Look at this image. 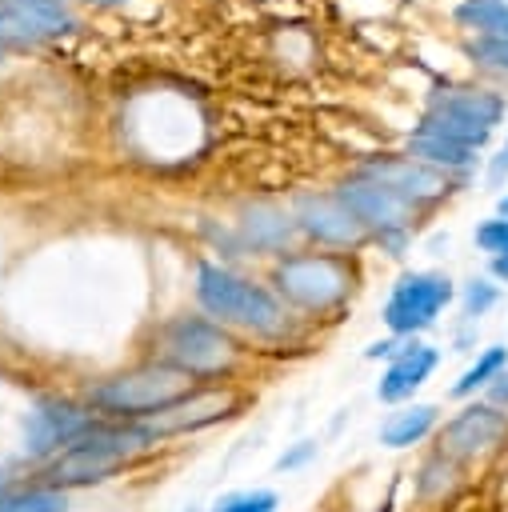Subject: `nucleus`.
Masks as SVG:
<instances>
[{
    "instance_id": "12",
    "label": "nucleus",
    "mask_w": 508,
    "mask_h": 512,
    "mask_svg": "<svg viewBox=\"0 0 508 512\" xmlns=\"http://www.w3.org/2000/svg\"><path fill=\"white\" fill-rule=\"evenodd\" d=\"M72 16L56 0H0V44L64 32Z\"/></svg>"
},
{
    "instance_id": "10",
    "label": "nucleus",
    "mask_w": 508,
    "mask_h": 512,
    "mask_svg": "<svg viewBox=\"0 0 508 512\" xmlns=\"http://www.w3.org/2000/svg\"><path fill=\"white\" fill-rule=\"evenodd\" d=\"M360 176L384 184L388 192H396L404 204H428V200H440L448 192V176L412 160V156H384V160H368L360 168Z\"/></svg>"
},
{
    "instance_id": "20",
    "label": "nucleus",
    "mask_w": 508,
    "mask_h": 512,
    "mask_svg": "<svg viewBox=\"0 0 508 512\" xmlns=\"http://www.w3.org/2000/svg\"><path fill=\"white\" fill-rule=\"evenodd\" d=\"M280 496L268 488H252V492H228L212 504V512H276Z\"/></svg>"
},
{
    "instance_id": "6",
    "label": "nucleus",
    "mask_w": 508,
    "mask_h": 512,
    "mask_svg": "<svg viewBox=\"0 0 508 512\" xmlns=\"http://www.w3.org/2000/svg\"><path fill=\"white\" fill-rule=\"evenodd\" d=\"M276 288L284 292V300L320 312V308H332L336 300L348 296L352 276L332 256H288L276 268Z\"/></svg>"
},
{
    "instance_id": "15",
    "label": "nucleus",
    "mask_w": 508,
    "mask_h": 512,
    "mask_svg": "<svg viewBox=\"0 0 508 512\" xmlns=\"http://www.w3.org/2000/svg\"><path fill=\"white\" fill-rule=\"evenodd\" d=\"M428 112H448V116H460V120H472L488 132H496V124L504 120V96L492 92V88H440L432 100H428Z\"/></svg>"
},
{
    "instance_id": "25",
    "label": "nucleus",
    "mask_w": 508,
    "mask_h": 512,
    "mask_svg": "<svg viewBox=\"0 0 508 512\" xmlns=\"http://www.w3.org/2000/svg\"><path fill=\"white\" fill-rule=\"evenodd\" d=\"M488 404H496V408H508V368L488 384Z\"/></svg>"
},
{
    "instance_id": "29",
    "label": "nucleus",
    "mask_w": 508,
    "mask_h": 512,
    "mask_svg": "<svg viewBox=\"0 0 508 512\" xmlns=\"http://www.w3.org/2000/svg\"><path fill=\"white\" fill-rule=\"evenodd\" d=\"M496 216H508V192L496 200Z\"/></svg>"
},
{
    "instance_id": "19",
    "label": "nucleus",
    "mask_w": 508,
    "mask_h": 512,
    "mask_svg": "<svg viewBox=\"0 0 508 512\" xmlns=\"http://www.w3.org/2000/svg\"><path fill=\"white\" fill-rule=\"evenodd\" d=\"M504 368H508V348H504V344L484 348V352H480V356H476V360H472V364L460 372V380L452 384V396H456V400L476 396V392H480V388H488V384H492V380H496Z\"/></svg>"
},
{
    "instance_id": "13",
    "label": "nucleus",
    "mask_w": 508,
    "mask_h": 512,
    "mask_svg": "<svg viewBox=\"0 0 508 512\" xmlns=\"http://www.w3.org/2000/svg\"><path fill=\"white\" fill-rule=\"evenodd\" d=\"M440 364V352L432 344H420V340H404V348L392 356V364L384 368L380 384H376V396L384 404H400L408 400Z\"/></svg>"
},
{
    "instance_id": "21",
    "label": "nucleus",
    "mask_w": 508,
    "mask_h": 512,
    "mask_svg": "<svg viewBox=\"0 0 508 512\" xmlns=\"http://www.w3.org/2000/svg\"><path fill=\"white\" fill-rule=\"evenodd\" d=\"M496 300H500V284L488 280V276H472V280L464 284V292H460V304H464V316H468V320L484 316Z\"/></svg>"
},
{
    "instance_id": "7",
    "label": "nucleus",
    "mask_w": 508,
    "mask_h": 512,
    "mask_svg": "<svg viewBox=\"0 0 508 512\" xmlns=\"http://www.w3.org/2000/svg\"><path fill=\"white\" fill-rule=\"evenodd\" d=\"M508 436V412L488 404V400H472L468 408H460L444 428H440V456L460 464V460H476L480 452H488L492 444H500Z\"/></svg>"
},
{
    "instance_id": "24",
    "label": "nucleus",
    "mask_w": 508,
    "mask_h": 512,
    "mask_svg": "<svg viewBox=\"0 0 508 512\" xmlns=\"http://www.w3.org/2000/svg\"><path fill=\"white\" fill-rule=\"evenodd\" d=\"M476 248L496 256H508V216H492L484 224H476Z\"/></svg>"
},
{
    "instance_id": "3",
    "label": "nucleus",
    "mask_w": 508,
    "mask_h": 512,
    "mask_svg": "<svg viewBox=\"0 0 508 512\" xmlns=\"http://www.w3.org/2000/svg\"><path fill=\"white\" fill-rule=\"evenodd\" d=\"M196 300L220 324H236V328H248V332H276L284 324L280 304L268 288H260V284H252V280H244L228 268H216V264H200Z\"/></svg>"
},
{
    "instance_id": "9",
    "label": "nucleus",
    "mask_w": 508,
    "mask_h": 512,
    "mask_svg": "<svg viewBox=\"0 0 508 512\" xmlns=\"http://www.w3.org/2000/svg\"><path fill=\"white\" fill-rule=\"evenodd\" d=\"M232 408H236V396L212 388V392H188V396H180L176 404H168V408H160V412H152V416H144V420H132V424H140V432H144L148 444H152V440H160V436H180V432L216 424V420L232 416Z\"/></svg>"
},
{
    "instance_id": "1",
    "label": "nucleus",
    "mask_w": 508,
    "mask_h": 512,
    "mask_svg": "<svg viewBox=\"0 0 508 512\" xmlns=\"http://www.w3.org/2000/svg\"><path fill=\"white\" fill-rule=\"evenodd\" d=\"M148 436L140 424H92L80 440H72L64 452H56L44 468V488H72V484H92L112 476L136 448H144Z\"/></svg>"
},
{
    "instance_id": "28",
    "label": "nucleus",
    "mask_w": 508,
    "mask_h": 512,
    "mask_svg": "<svg viewBox=\"0 0 508 512\" xmlns=\"http://www.w3.org/2000/svg\"><path fill=\"white\" fill-rule=\"evenodd\" d=\"M492 280L508 284V256H496V260H492Z\"/></svg>"
},
{
    "instance_id": "14",
    "label": "nucleus",
    "mask_w": 508,
    "mask_h": 512,
    "mask_svg": "<svg viewBox=\"0 0 508 512\" xmlns=\"http://www.w3.org/2000/svg\"><path fill=\"white\" fill-rule=\"evenodd\" d=\"M296 224L324 244H356L364 236V224L344 208L340 196H304L296 204Z\"/></svg>"
},
{
    "instance_id": "18",
    "label": "nucleus",
    "mask_w": 508,
    "mask_h": 512,
    "mask_svg": "<svg viewBox=\"0 0 508 512\" xmlns=\"http://www.w3.org/2000/svg\"><path fill=\"white\" fill-rule=\"evenodd\" d=\"M452 24L468 36H508V0H460Z\"/></svg>"
},
{
    "instance_id": "2",
    "label": "nucleus",
    "mask_w": 508,
    "mask_h": 512,
    "mask_svg": "<svg viewBox=\"0 0 508 512\" xmlns=\"http://www.w3.org/2000/svg\"><path fill=\"white\" fill-rule=\"evenodd\" d=\"M192 392V376L172 368V364H144V368H132V372H120L112 380H100L88 400L92 408H100L104 416H116V420H144L168 404H176L180 396Z\"/></svg>"
},
{
    "instance_id": "31",
    "label": "nucleus",
    "mask_w": 508,
    "mask_h": 512,
    "mask_svg": "<svg viewBox=\"0 0 508 512\" xmlns=\"http://www.w3.org/2000/svg\"><path fill=\"white\" fill-rule=\"evenodd\" d=\"M0 512H12V504H8V496H4V500H0Z\"/></svg>"
},
{
    "instance_id": "23",
    "label": "nucleus",
    "mask_w": 508,
    "mask_h": 512,
    "mask_svg": "<svg viewBox=\"0 0 508 512\" xmlns=\"http://www.w3.org/2000/svg\"><path fill=\"white\" fill-rule=\"evenodd\" d=\"M12 512H64V492L60 488H32V492H12L8 496Z\"/></svg>"
},
{
    "instance_id": "16",
    "label": "nucleus",
    "mask_w": 508,
    "mask_h": 512,
    "mask_svg": "<svg viewBox=\"0 0 508 512\" xmlns=\"http://www.w3.org/2000/svg\"><path fill=\"white\" fill-rule=\"evenodd\" d=\"M408 156L428 164V168H436V172H444V176L448 172H468L480 160L476 148H464V144H452V140H440V136H424V132L408 136Z\"/></svg>"
},
{
    "instance_id": "11",
    "label": "nucleus",
    "mask_w": 508,
    "mask_h": 512,
    "mask_svg": "<svg viewBox=\"0 0 508 512\" xmlns=\"http://www.w3.org/2000/svg\"><path fill=\"white\" fill-rule=\"evenodd\" d=\"M336 196L344 200V208H348L364 228H376V232H400V228L408 224V216H412V204H404L396 192H388L384 184H376V180H368V176L348 180Z\"/></svg>"
},
{
    "instance_id": "4",
    "label": "nucleus",
    "mask_w": 508,
    "mask_h": 512,
    "mask_svg": "<svg viewBox=\"0 0 508 512\" xmlns=\"http://www.w3.org/2000/svg\"><path fill=\"white\" fill-rule=\"evenodd\" d=\"M452 296H456V288H452V280L444 272H408L388 292L380 320H384V328L392 336L412 340L416 332H424V328H432L440 320V312L452 304Z\"/></svg>"
},
{
    "instance_id": "32",
    "label": "nucleus",
    "mask_w": 508,
    "mask_h": 512,
    "mask_svg": "<svg viewBox=\"0 0 508 512\" xmlns=\"http://www.w3.org/2000/svg\"><path fill=\"white\" fill-rule=\"evenodd\" d=\"M56 4H60V0H56ZM100 4H112V0H100Z\"/></svg>"
},
{
    "instance_id": "5",
    "label": "nucleus",
    "mask_w": 508,
    "mask_h": 512,
    "mask_svg": "<svg viewBox=\"0 0 508 512\" xmlns=\"http://www.w3.org/2000/svg\"><path fill=\"white\" fill-rule=\"evenodd\" d=\"M160 356H164V364H172L188 376H212L236 360V344L212 320L180 316L160 332Z\"/></svg>"
},
{
    "instance_id": "30",
    "label": "nucleus",
    "mask_w": 508,
    "mask_h": 512,
    "mask_svg": "<svg viewBox=\"0 0 508 512\" xmlns=\"http://www.w3.org/2000/svg\"><path fill=\"white\" fill-rule=\"evenodd\" d=\"M4 496H12V492H8V476H0V500H4Z\"/></svg>"
},
{
    "instance_id": "17",
    "label": "nucleus",
    "mask_w": 508,
    "mask_h": 512,
    "mask_svg": "<svg viewBox=\"0 0 508 512\" xmlns=\"http://www.w3.org/2000/svg\"><path fill=\"white\" fill-rule=\"evenodd\" d=\"M436 420H440V408L436 404H408V408H400V412H392L384 420L380 444L384 448H412L428 432H436Z\"/></svg>"
},
{
    "instance_id": "22",
    "label": "nucleus",
    "mask_w": 508,
    "mask_h": 512,
    "mask_svg": "<svg viewBox=\"0 0 508 512\" xmlns=\"http://www.w3.org/2000/svg\"><path fill=\"white\" fill-rule=\"evenodd\" d=\"M468 56L480 68L508 72V36H472L468 40Z\"/></svg>"
},
{
    "instance_id": "27",
    "label": "nucleus",
    "mask_w": 508,
    "mask_h": 512,
    "mask_svg": "<svg viewBox=\"0 0 508 512\" xmlns=\"http://www.w3.org/2000/svg\"><path fill=\"white\" fill-rule=\"evenodd\" d=\"M312 452H316V444H308V440H304L292 456H280V468H292V464H300V460H304V456H312Z\"/></svg>"
},
{
    "instance_id": "8",
    "label": "nucleus",
    "mask_w": 508,
    "mask_h": 512,
    "mask_svg": "<svg viewBox=\"0 0 508 512\" xmlns=\"http://www.w3.org/2000/svg\"><path fill=\"white\" fill-rule=\"evenodd\" d=\"M96 424L92 412L68 404V400H44L36 404V412H28V428H24V456L32 460H52L56 452H64L72 440H80L88 428Z\"/></svg>"
},
{
    "instance_id": "26",
    "label": "nucleus",
    "mask_w": 508,
    "mask_h": 512,
    "mask_svg": "<svg viewBox=\"0 0 508 512\" xmlns=\"http://www.w3.org/2000/svg\"><path fill=\"white\" fill-rule=\"evenodd\" d=\"M504 176H508V140L500 144V152H496L492 164H488V180H492V184H500Z\"/></svg>"
}]
</instances>
